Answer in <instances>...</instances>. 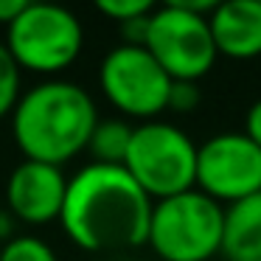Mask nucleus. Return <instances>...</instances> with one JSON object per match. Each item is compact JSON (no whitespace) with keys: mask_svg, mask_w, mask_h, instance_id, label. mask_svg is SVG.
<instances>
[{"mask_svg":"<svg viewBox=\"0 0 261 261\" xmlns=\"http://www.w3.org/2000/svg\"><path fill=\"white\" fill-rule=\"evenodd\" d=\"M197 104H199L197 82H171L169 104H166V110H174V113H191Z\"/></svg>","mask_w":261,"mask_h":261,"instance_id":"nucleus-16","label":"nucleus"},{"mask_svg":"<svg viewBox=\"0 0 261 261\" xmlns=\"http://www.w3.org/2000/svg\"><path fill=\"white\" fill-rule=\"evenodd\" d=\"M225 208L199 188L158 199L149 219V247L163 261H208L222 250Z\"/></svg>","mask_w":261,"mask_h":261,"instance_id":"nucleus-3","label":"nucleus"},{"mask_svg":"<svg viewBox=\"0 0 261 261\" xmlns=\"http://www.w3.org/2000/svg\"><path fill=\"white\" fill-rule=\"evenodd\" d=\"M244 135L261 149V98L250 104L247 110V118H244Z\"/></svg>","mask_w":261,"mask_h":261,"instance_id":"nucleus-17","label":"nucleus"},{"mask_svg":"<svg viewBox=\"0 0 261 261\" xmlns=\"http://www.w3.org/2000/svg\"><path fill=\"white\" fill-rule=\"evenodd\" d=\"M25 6H29V0H0V25L9 29L25 12Z\"/></svg>","mask_w":261,"mask_h":261,"instance_id":"nucleus-18","label":"nucleus"},{"mask_svg":"<svg viewBox=\"0 0 261 261\" xmlns=\"http://www.w3.org/2000/svg\"><path fill=\"white\" fill-rule=\"evenodd\" d=\"M68 194V177L59 166L23 160L6 182V202L17 219L29 225H45L59 219Z\"/></svg>","mask_w":261,"mask_h":261,"instance_id":"nucleus-9","label":"nucleus"},{"mask_svg":"<svg viewBox=\"0 0 261 261\" xmlns=\"http://www.w3.org/2000/svg\"><path fill=\"white\" fill-rule=\"evenodd\" d=\"M219 253L227 261H261V191L225 208Z\"/></svg>","mask_w":261,"mask_h":261,"instance_id":"nucleus-11","label":"nucleus"},{"mask_svg":"<svg viewBox=\"0 0 261 261\" xmlns=\"http://www.w3.org/2000/svg\"><path fill=\"white\" fill-rule=\"evenodd\" d=\"M0 261H57V253L37 236H17L3 244Z\"/></svg>","mask_w":261,"mask_h":261,"instance_id":"nucleus-14","label":"nucleus"},{"mask_svg":"<svg viewBox=\"0 0 261 261\" xmlns=\"http://www.w3.org/2000/svg\"><path fill=\"white\" fill-rule=\"evenodd\" d=\"M197 188L216 202L261 191V149L244 132H219L197 146Z\"/></svg>","mask_w":261,"mask_h":261,"instance_id":"nucleus-8","label":"nucleus"},{"mask_svg":"<svg viewBox=\"0 0 261 261\" xmlns=\"http://www.w3.org/2000/svg\"><path fill=\"white\" fill-rule=\"evenodd\" d=\"M98 82L107 101L124 115L154 121L169 104L171 79L141 45H118L104 57Z\"/></svg>","mask_w":261,"mask_h":261,"instance_id":"nucleus-7","label":"nucleus"},{"mask_svg":"<svg viewBox=\"0 0 261 261\" xmlns=\"http://www.w3.org/2000/svg\"><path fill=\"white\" fill-rule=\"evenodd\" d=\"M124 169L152 202L197 188V146L174 124L143 121L132 129Z\"/></svg>","mask_w":261,"mask_h":261,"instance_id":"nucleus-4","label":"nucleus"},{"mask_svg":"<svg viewBox=\"0 0 261 261\" xmlns=\"http://www.w3.org/2000/svg\"><path fill=\"white\" fill-rule=\"evenodd\" d=\"M216 54L253 59L261 54V0H227L208 17Z\"/></svg>","mask_w":261,"mask_h":261,"instance_id":"nucleus-10","label":"nucleus"},{"mask_svg":"<svg viewBox=\"0 0 261 261\" xmlns=\"http://www.w3.org/2000/svg\"><path fill=\"white\" fill-rule=\"evenodd\" d=\"M96 9L104 14V17H110L113 23H129V20L135 17H143V14L154 12V6L149 3V0H98Z\"/></svg>","mask_w":261,"mask_h":261,"instance_id":"nucleus-15","label":"nucleus"},{"mask_svg":"<svg viewBox=\"0 0 261 261\" xmlns=\"http://www.w3.org/2000/svg\"><path fill=\"white\" fill-rule=\"evenodd\" d=\"M98 113L90 93L73 82L48 79L20 96L12 113V135L25 160L59 166L87 152Z\"/></svg>","mask_w":261,"mask_h":261,"instance_id":"nucleus-2","label":"nucleus"},{"mask_svg":"<svg viewBox=\"0 0 261 261\" xmlns=\"http://www.w3.org/2000/svg\"><path fill=\"white\" fill-rule=\"evenodd\" d=\"M152 205L124 166L87 163L68 180L59 222L82 250H124L146 244Z\"/></svg>","mask_w":261,"mask_h":261,"instance_id":"nucleus-1","label":"nucleus"},{"mask_svg":"<svg viewBox=\"0 0 261 261\" xmlns=\"http://www.w3.org/2000/svg\"><path fill=\"white\" fill-rule=\"evenodd\" d=\"M20 76H23V70L12 59L9 48L0 42V118L12 115L17 101H20V96H23L20 93Z\"/></svg>","mask_w":261,"mask_h":261,"instance_id":"nucleus-13","label":"nucleus"},{"mask_svg":"<svg viewBox=\"0 0 261 261\" xmlns=\"http://www.w3.org/2000/svg\"><path fill=\"white\" fill-rule=\"evenodd\" d=\"M143 48L158 59L171 82H197L216 62L208 17L182 9L177 0L152 12Z\"/></svg>","mask_w":261,"mask_h":261,"instance_id":"nucleus-6","label":"nucleus"},{"mask_svg":"<svg viewBox=\"0 0 261 261\" xmlns=\"http://www.w3.org/2000/svg\"><path fill=\"white\" fill-rule=\"evenodd\" d=\"M132 129L135 126H129L126 121H118V118L98 121L90 141H87V152L93 154V163L124 166L129 143H132Z\"/></svg>","mask_w":261,"mask_h":261,"instance_id":"nucleus-12","label":"nucleus"},{"mask_svg":"<svg viewBox=\"0 0 261 261\" xmlns=\"http://www.w3.org/2000/svg\"><path fill=\"white\" fill-rule=\"evenodd\" d=\"M20 70L54 76L68 70L85 45L82 23L70 9L57 3H29L6 29V42Z\"/></svg>","mask_w":261,"mask_h":261,"instance_id":"nucleus-5","label":"nucleus"}]
</instances>
